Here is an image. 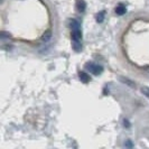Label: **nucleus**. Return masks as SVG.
<instances>
[{
	"instance_id": "1",
	"label": "nucleus",
	"mask_w": 149,
	"mask_h": 149,
	"mask_svg": "<svg viewBox=\"0 0 149 149\" xmlns=\"http://www.w3.org/2000/svg\"><path fill=\"white\" fill-rule=\"evenodd\" d=\"M70 27H71V36H72V44L73 48L76 52H80L82 49V29H81V24L76 19H72L70 22Z\"/></svg>"
},
{
	"instance_id": "2",
	"label": "nucleus",
	"mask_w": 149,
	"mask_h": 149,
	"mask_svg": "<svg viewBox=\"0 0 149 149\" xmlns=\"http://www.w3.org/2000/svg\"><path fill=\"white\" fill-rule=\"evenodd\" d=\"M85 67H86V70L89 71L90 73H92L93 75H97V76L103 72V67L101 66V65H99V64L93 63V62L86 63V64H85Z\"/></svg>"
},
{
	"instance_id": "3",
	"label": "nucleus",
	"mask_w": 149,
	"mask_h": 149,
	"mask_svg": "<svg viewBox=\"0 0 149 149\" xmlns=\"http://www.w3.org/2000/svg\"><path fill=\"white\" fill-rule=\"evenodd\" d=\"M126 13H127L126 6H125L123 3H119V5L117 6V8H116V14L118 16H122V15H125Z\"/></svg>"
},
{
	"instance_id": "4",
	"label": "nucleus",
	"mask_w": 149,
	"mask_h": 149,
	"mask_svg": "<svg viewBox=\"0 0 149 149\" xmlns=\"http://www.w3.org/2000/svg\"><path fill=\"white\" fill-rule=\"evenodd\" d=\"M76 8L80 13H84L85 8H86V3L84 0H76Z\"/></svg>"
},
{
	"instance_id": "5",
	"label": "nucleus",
	"mask_w": 149,
	"mask_h": 149,
	"mask_svg": "<svg viewBox=\"0 0 149 149\" xmlns=\"http://www.w3.org/2000/svg\"><path fill=\"white\" fill-rule=\"evenodd\" d=\"M79 76H80V80H81V82L83 83H89L90 82V75L88 73H85V72H80L79 73Z\"/></svg>"
},
{
	"instance_id": "6",
	"label": "nucleus",
	"mask_w": 149,
	"mask_h": 149,
	"mask_svg": "<svg viewBox=\"0 0 149 149\" xmlns=\"http://www.w3.org/2000/svg\"><path fill=\"white\" fill-rule=\"evenodd\" d=\"M120 81L123 83V84H126V85H128L129 88H136V83L132 82L131 80H129V79H125V77H122V76H120Z\"/></svg>"
},
{
	"instance_id": "7",
	"label": "nucleus",
	"mask_w": 149,
	"mask_h": 149,
	"mask_svg": "<svg viewBox=\"0 0 149 149\" xmlns=\"http://www.w3.org/2000/svg\"><path fill=\"white\" fill-rule=\"evenodd\" d=\"M51 37H52V31L51 30H47L44 35H43V37H42V42H48Z\"/></svg>"
},
{
	"instance_id": "8",
	"label": "nucleus",
	"mask_w": 149,
	"mask_h": 149,
	"mask_svg": "<svg viewBox=\"0 0 149 149\" xmlns=\"http://www.w3.org/2000/svg\"><path fill=\"white\" fill-rule=\"evenodd\" d=\"M104 14L105 11H101V13H99L97 15V22H103V19H104Z\"/></svg>"
},
{
	"instance_id": "9",
	"label": "nucleus",
	"mask_w": 149,
	"mask_h": 149,
	"mask_svg": "<svg viewBox=\"0 0 149 149\" xmlns=\"http://www.w3.org/2000/svg\"><path fill=\"white\" fill-rule=\"evenodd\" d=\"M141 92L143 93V95H146V97L149 99V88H147V86L141 88Z\"/></svg>"
},
{
	"instance_id": "10",
	"label": "nucleus",
	"mask_w": 149,
	"mask_h": 149,
	"mask_svg": "<svg viewBox=\"0 0 149 149\" xmlns=\"http://www.w3.org/2000/svg\"><path fill=\"white\" fill-rule=\"evenodd\" d=\"M127 146H129V147H131V146H132V145H131V143H130V142L128 141V142H127Z\"/></svg>"
}]
</instances>
